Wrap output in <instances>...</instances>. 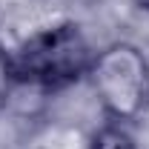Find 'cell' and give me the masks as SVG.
<instances>
[{"instance_id":"6da1fadb","label":"cell","mask_w":149,"mask_h":149,"mask_svg":"<svg viewBox=\"0 0 149 149\" xmlns=\"http://www.w3.org/2000/svg\"><path fill=\"white\" fill-rule=\"evenodd\" d=\"M95 52L83 29L63 20L49 29H40L12 52V66L17 83H32L40 89L72 86L92 69Z\"/></svg>"},{"instance_id":"7a4b0ae2","label":"cell","mask_w":149,"mask_h":149,"mask_svg":"<svg viewBox=\"0 0 149 149\" xmlns=\"http://www.w3.org/2000/svg\"><path fill=\"white\" fill-rule=\"evenodd\" d=\"M89 80L115 123H129L149 109V60L135 43H112L95 52Z\"/></svg>"},{"instance_id":"3957f363","label":"cell","mask_w":149,"mask_h":149,"mask_svg":"<svg viewBox=\"0 0 149 149\" xmlns=\"http://www.w3.org/2000/svg\"><path fill=\"white\" fill-rule=\"evenodd\" d=\"M89 149H138V143H135V138L129 135V129L123 123L109 120L92 135Z\"/></svg>"},{"instance_id":"277c9868","label":"cell","mask_w":149,"mask_h":149,"mask_svg":"<svg viewBox=\"0 0 149 149\" xmlns=\"http://www.w3.org/2000/svg\"><path fill=\"white\" fill-rule=\"evenodd\" d=\"M15 86H17V77H15V66H12V52L0 49V109L9 103Z\"/></svg>"},{"instance_id":"5b68a950","label":"cell","mask_w":149,"mask_h":149,"mask_svg":"<svg viewBox=\"0 0 149 149\" xmlns=\"http://www.w3.org/2000/svg\"><path fill=\"white\" fill-rule=\"evenodd\" d=\"M135 6H138V9H143V12H149V0H135Z\"/></svg>"}]
</instances>
